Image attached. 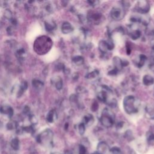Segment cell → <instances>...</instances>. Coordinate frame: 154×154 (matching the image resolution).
<instances>
[{
  "instance_id": "cell-1",
  "label": "cell",
  "mask_w": 154,
  "mask_h": 154,
  "mask_svg": "<svg viewBox=\"0 0 154 154\" xmlns=\"http://www.w3.org/2000/svg\"><path fill=\"white\" fill-rule=\"evenodd\" d=\"M52 42L51 39L47 36H41L37 38L34 43V49L35 51L40 55L46 54L51 48Z\"/></svg>"
},
{
  "instance_id": "cell-2",
  "label": "cell",
  "mask_w": 154,
  "mask_h": 154,
  "mask_svg": "<svg viewBox=\"0 0 154 154\" xmlns=\"http://www.w3.org/2000/svg\"><path fill=\"white\" fill-rule=\"evenodd\" d=\"M53 137V132L51 129H47L38 135L37 137V141L42 146L49 147L52 146Z\"/></svg>"
},
{
  "instance_id": "cell-3",
  "label": "cell",
  "mask_w": 154,
  "mask_h": 154,
  "mask_svg": "<svg viewBox=\"0 0 154 154\" xmlns=\"http://www.w3.org/2000/svg\"><path fill=\"white\" fill-rule=\"evenodd\" d=\"M123 108L128 114H132L138 112V108L137 105L135 98L131 95L126 96L123 102Z\"/></svg>"
},
{
  "instance_id": "cell-4",
  "label": "cell",
  "mask_w": 154,
  "mask_h": 154,
  "mask_svg": "<svg viewBox=\"0 0 154 154\" xmlns=\"http://www.w3.org/2000/svg\"><path fill=\"white\" fill-rule=\"evenodd\" d=\"M114 114L108 108H105L100 117V122L101 124L106 128L112 126L114 123Z\"/></svg>"
},
{
  "instance_id": "cell-5",
  "label": "cell",
  "mask_w": 154,
  "mask_h": 154,
  "mask_svg": "<svg viewBox=\"0 0 154 154\" xmlns=\"http://www.w3.org/2000/svg\"><path fill=\"white\" fill-rule=\"evenodd\" d=\"M136 11L141 14H146L150 10V5L148 2L146 1H140L137 2L135 7Z\"/></svg>"
},
{
  "instance_id": "cell-6",
  "label": "cell",
  "mask_w": 154,
  "mask_h": 154,
  "mask_svg": "<svg viewBox=\"0 0 154 154\" xmlns=\"http://www.w3.org/2000/svg\"><path fill=\"white\" fill-rule=\"evenodd\" d=\"M111 17L115 20H120L124 16L123 10L118 7H114L110 13Z\"/></svg>"
},
{
  "instance_id": "cell-7",
  "label": "cell",
  "mask_w": 154,
  "mask_h": 154,
  "mask_svg": "<svg viewBox=\"0 0 154 154\" xmlns=\"http://www.w3.org/2000/svg\"><path fill=\"white\" fill-rule=\"evenodd\" d=\"M97 153L99 154H107L109 152V147L105 142H100L97 145Z\"/></svg>"
},
{
  "instance_id": "cell-8",
  "label": "cell",
  "mask_w": 154,
  "mask_h": 154,
  "mask_svg": "<svg viewBox=\"0 0 154 154\" xmlns=\"http://www.w3.org/2000/svg\"><path fill=\"white\" fill-rule=\"evenodd\" d=\"M73 31V27L68 22H64L61 25V31L64 34L71 33Z\"/></svg>"
},
{
  "instance_id": "cell-9",
  "label": "cell",
  "mask_w": 154,
  "mask_h": 154,
  "mask_svg": "<svg viewBox=\"0 0 154 154\" xmlns=\"http://www.w3.org/2000/svg\"><path fill=\"white\" fill-rule=\"evenodd\" d=\"M0 112L4 114H7L9 117H11L13 115V108L8 105H3L0 107Z\"/></svg>"
},
{
  "instance_id": "cell-10",
  "label": "cell",
  "mask_w": 154,
  "mask_h": 154,
  "mask_svg": "<svg viewBox=\"0 0 154 154\" xmlns=\"http://www.w3.org/2000/svg\"><path fill=\"white\" fill-rule=\"evenodd\" d=\"M143 83L146 86H150L153 84L154 79L152 76L149 75H146L143 78Z\"/></svg>"
},
{
  "instance_id": "cell-11",
  "label": "cell",
  "mask_w": 154,
  "mask_h": 154,
  "mask_svg": "<svg viewBox=\"0 0 154 154\" xmlns=\"http://www.w3.org/2000/svg\"><path fill=\"white\" fill-rule=\"evenodd\" d=\"M57 119V113L55 110L52 109L49 111L46 116L47 121L49 123H53L55 120Z\"/></svg>"
},
{
  "instance_id": "cell-12",
  "label": "cell",
  "mask_w": 154,
  "mask_h": 154,
  "mask_svg": "<svg viewBox=\"0 0 154 154\" xmlns=\"http://www.w3.org/2000/svg\"><path fill=\"white\" fill-rule=\"evenodd\" d=\"M112 62L114 66V68L118 70H120L123 67L122 65V59L119 57H114L112 60Z\"/></svg>"
},
{
  "instance_id": "cell-13",
  "label": "cell",
  "mask_w": 154,
  "mask_h": 154,
  "mask_svg": "<svg viewBox=\"0 0 154 154\" xmlns=\"http://www.w3.org/2000/svg\"><path fill=\"white\" fill-rule=\"evenodd\" d=\"M94 122V118L91 114H87L83 118V123L85 125H91Z\"/></svg>"
},
{
  "instance_id": "cell-14",
  "label": "cell",
  "mask_w": 154,
  "mask_h": 154,
  "mask_svg": "<svg viewBox=\"0 0 154 154\" xmlns=\"http://www.w3.org/2000/svg\"><path fill=\"white\" fill-rule=\"evenodd\" d=\"M10 146L14 150H18L20 147V141L17 138H13L10 141Z\"/></svg>"
},
{
  "instance_id": "cell-15",
  "label": "cell",
  "mask_w": 154,
  "mask_h": 154,
  "mask_svg": "<svg viewBox=\"0 0 154 154\" xmlns=\"http://www.w3.org/2000/svg\"><path fill=\"white\" fill-rule=\"evenodd\" d=\"M101 14L97 13H93L90 14H89L88 16V19L92 21L93 22H97L99 20H100L101 19Z\"/></svg>"
},
{
  "instance_id": "cell-16",
  "label": "cell",
  "mask_w": 154,
  "mask_h": 154,
  "mask_svg": "<svg viewBox=\"0 0 154 154\" xmlns=\"http://www.w3.org/2000/svg\"><path fill=\"white\" fill-rule=\"evenodd\" d=\"M45 28L48 31H52L56 28V25L52 20L46 21L45 22Z\"/></svg>"
},
{
  "instance_id": "cell-17",
  "label": "cell",
  "mask_w": 154,
  "mask_h": 154,
  "mask_svg": "<svg viewBox=\"0 0 154 154\" xmlns=\"http://www.w3.org/2000/svg\"><path fill=\"white\" fill-rule=\"evenodd\" d=\"M146 116L150 119H154V106H148L146 109Z\"/></svg>"
},
{
  "instance_id": "cell-18",
  "label": "cell",
  "mask_w": 154,
  "mask_h": 154,
  "mask_svg": "<svg viewBox=\"0 0 154 154\" xmlns=\"http://www.w3.org/2000/svg\"><path fill=\"white\" fill-rule=\"evenodd\" d=\"M99 49L102 53H106L108 51L106 40H100L99 42Z\"/></svg>"
},
{
  "instance_id": "cell-19",
  "label": "cell",
  "mask_w": 154,
  "mask_h": 154,
  "mask_svg": "<svg viewBox=\"0 0 154 154\" xmlns=\"http://www.w3.org/2000/svg\"><path fill=\"white\" fill-rule=\"evenodd\" d=\"M72 61L73 63L76 65V66H81L82 64H84V59L82 57L79 56V55H77L74 57L72 58Z\"/></svg>"
},
{
  "instance_id": "cell-20",
  "label": "cell",
  "mask_w": 154,
  "mask_h": 154,
  "mask_svg": "<svg viewBox=\"0 0 154 154\" xmlns=\"http://www.w3.org/2000/svg\"><path fill=\"white\" fill-rule=\"evenodd\" d=\"M32 85L33 87L34 88H35L36 90H40L42 89V88L44 86L43 83L41 81L38 80V79H34V80H32Z\"/></svg>"
},
{
  "instance_id": "cell-21",
  "label": "cell",
  "mask_w": 154,
  "mask_h": 154,
  "mask_svg": "<svg viewBox=\"0 0 154 154\" xmlns=\"http://www.w3.org/2000/svg\"><path fill=\"white\" fill-rule=\"evenodd\" d=\"M27 87H28V84H27V82L26 81H23L20 86H19V91L17 92V96L18 97H20L21 95L23 94V93L25 92V91L26 90L27 88Z\"/></svg>"
},
{
  "instance_id": "cell-22",
  "label": "cell",
  "mask_w": 154,
  "mask_h": 154,
  "mask_svg": "<svg viewBox=\"0 0 154 154\" xmlns=\"http://www.w3.org/2000/svg\"><path fill=\"white\" fill-rule=\"evenodd\" d=\"M54 84L56 88L58 90H61L63 87V80L60 76H57L55 79H54Z\"/></svg>"
},
{
  "instance_id": "cell-23",
  "label": "cell",
  "mask_w": 154,
  "mask_h": 154,
  "mask_svg": "<svg viewBox=\"0 0 154 154\" xmlns=\"http://www.w3.org/2000/svg\"><path fill=\"white\" fill-rule=\"evenodd\" d=\"M130 37L132 40H137L141 36V32L139 29H135L132 31L130 34Z\"/></svg>"
},
{
  "instance_id": "cell-24",
  "label": "cell",
  "mask_w": 154,
  "mask_h": 154,
  "mask_svg": "<svg viewBox=\"0 0 154 154\" xmlns=\"http://www.w3.org/2000/svg\"><path fill=\"white\" fill-rule=\"evenodd\" d=\"M146 60V57L144 55H143V54H141L140 55V57H139V61L137 63V66L139 68H140L142 66H143Z\"/></svg>"
},
{
  "instance_id": "cell-25",
  "label": "cell",
  "mask_w": 154,
  "mask_h": 154,
  "mask_svg": "<svg viewBox=\"0 0 154 154\" xmlns=\"http://www.w3.org/2000/svg\"><path fill=\"white\" fill-rule=\"evenodd\" d=\"M99 74V71L97 70H95L93 72H91L87 73L85 76V78L87 79H93V78H94L96 76H97Z\"/></svg>"
},
{
  "instance_id": "cell-26",
  "label": "cell",
  "mask_w": 154,
  "mask_h": 154,
  "mask_svg": "<svg viewBox=\"0 0 154 154\" xmlns=\"http://www.w3.org/2000/svg\"><path fill=\"white\" fill-rule=\"evenodd\" d=\"M25 51L23 48L18 49L16 52V56L20 60H23V58L25 57Z\"/></svg>"
},
{
  "instance_id": "cell-27",
  "label": "cell",
  "mask_w": 154,
  "mask_h": 154,
  "mask_svg": "<svg viewBox=\"0 0 154 154\" xmlns=\"http://www.w3.org/2000/svg\"><path fill=\"white\" fill-rule=\"evenodd\" d=\"M17 127V125L14 122H10L7 125V128L9 130H13L14 129H16Z\"/></svg>"
},
{
  "instance_id": "cell-28",
  "label": "cell",
  "mask_w": 154,
  "mask_h": 154,
  "mask_svg": "<svg viewBox=\"0 0 154 154\" xmlns=\"http://www.w3.org/2000/svg\"><path fill=\"white\" fill-rule=\"evenodd\" d=\"M85 125L82 122V123H81L78 125V132H79V134L80 135H82L84 134V132H85Z\"/></svg>"
},
{
  "instance_id": "cell-29",
  "label": "cell",
  "mask_w": 154,
  "mask_h": 154,
  "mask_svg": "<svg viewBox=\"0 0 154 154\" xmlns=\"http://www.w3.org/2000/svg\"><path fill=\"white\" fill-rule=\"evenodd\" d=\"M70 101L72 103L77 105L78 104V99L76 95L75 94H72L70 97Z\"/></svg>"
},
{
  "instance_id": "cell-30",
  "label": "cell",
  "mask_w": 154,
  "mask_h": 154,
  "mask_svg": "<svg viewBox=\"0 0 154 154\" xmlns=\"http://www.w3.org/2000/svg\"><path fill=\"white\" fill-rule=\"evenodd\" d=\"M106 44H107V47H108V51H111L114 49V43L112 42V40H106Z\"/></svg>"
},
{
  "instance_id": "cell-31",
  "label": "cell",
  "mask_w": 154,
  "mask_h": 154,
  "mask_svg": "<svg viewBox=\"0 0 154 154\" xmlns=\"http://www.w3.org/2000/svg\"><path fill=\"white\" fill-rule=\"evenodd\" d=\"M98 108H99L98 103L96 101L93 102V103H92L91 106V109L92 110V111H93V112L96 111L98 109Z\"/></svg>"
},
{
  "instance_id": "cell-32",
  "label": "cell",
  "mask_w": 154,
  "mask_h": 154,
  "mask_svg": "<svg viewBox=\"0 0 154 154\" xmlns=\"http://www.w3.org/2000/svg\"><path fill=\"white\" fill-rule=\"evenodd\" d=\"M87 150L83 145H79V154H86Z\"/></svg>"
},
{
  "instance_id": "cell-33",
  "label": "cell",
  "mask_w": 154,
  "mask_h": 154,
  "mask_svg": "<svg viewBox=\"0 0 154 154\" xmlns=\"http://www.w3.org/2000/svg\"><path fill=\"white\" fill-rule=\"evenodd\" d=\"M111 152L112 153V154H122L120 149L117 147H114L112 149H111Z\"/></svg>"
},
{
  "instance_id": "cell-34",
  "label": "cell",
  "mask_w": 154,
  "mask_h": 154,
  "mask_svg": "<svg viewBox=\"0 0 154 154\" xmlns=\"http://www.w3.org/2000/svg\"><path fill=\"white\" fill-rule=\"evenodd\" d=\"M147 139L149 141L154 140V134L152 132H149L147 135Z\"/></svg>"
},
{
  "instance_id": "cell-35",
  "label": "cell",
  "mask_w": 154,
  "mask_h": 154,
  "mask_svg": "<svg viewBox=\"0 0 154 154\" xmlns=\"http://www.w3.org/2000/svg\"><path fill=\"white\" fill-rule=\"evenodd\" d=\"M118 72H119V70L114 68V69H112V70H110L109 72H108V74L109 75H116L117 73Z\"/></svg>"
},
{
  "instance_id": "cell-36",
  "label": "cell",
  "mask_w": 154,
  "mask_h": 154,
  "mask_svg": "<svg viewBox=\"0 0 154 154\" xmlns=\"http://www.w3.org/2000/svg\"><path fill=\"white\" fill-rule=\"evenodd\" d=\"M98 2H99L97 1H88V3L90 4V5H91V6H95V5H96Z\"/></svg>"
},
{
  "instance_id": "cell-37",
  "label": "cell",
  "mask_w": 154,
  "mask_h": 154,
  "mask_svg": "<svg viewBox=\"0 0 154 154\" xmlns=\"http://www.w3.org/2000/svg\"><path fill=\"white\" fill-rule=\"evenodd\" d=\"M129 64V61L126 60H122V67H126Z\"/></svg>"
},
{
  "instance_id": "cell-38",
  "label": "cell",
  "mask_w": 154,
  "mask_h": 154,
  "mask_svg": "<svg viewBox=\"0 0 154 154\" xmlns=\"http://www.w3.org/2000/svg\"><path fill=\"white\" fill-rule=\"evenodd\" d=\"M29 108L28 106H25V108H24V112L25 114H28L29 112Z\"/></svg>"
},
{
  "instance_id": "cell-39",
  "label": "cell",
  "mask_w": 154,
  "mask_h": 154,
  "mask_svg": "<svg viewBox=\"0 0 154 154\" xmlns=\"http://www.w3.org/2000/svg\"><path fill=\"white\" fill-rule=\"evenodd\" d=\"M123 126V123L122 122H120L117 124V128H121Z\"/></svg>"
},
{
  "instance_id": "cell-40",
  "label": "cell",
  "mask_w": 154,
  "mask_h": 154,
  "mask_svg": "<svg viewBox=\"0 0 154 154\" xmlns=\"http://www.w3.org/2000/svg\"><path fill=\"white\" fill-rule=\"evenodd\" d=\"M51 154H61V153H59V152H53V153H52Z\"/></svg>"
}]
</instances>
